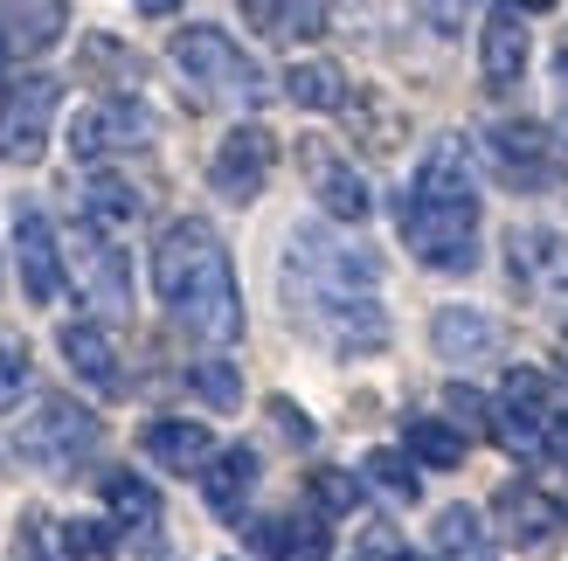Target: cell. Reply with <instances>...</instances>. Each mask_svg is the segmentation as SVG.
<instances>
[{
  "label": "cell",
  "instance_id": "23",
  "mask_svg": "<svg viewBox=\"0 0 568 561\" xmlns=\"http://www.w3.org/2000/svg\"><path fill=\"white\" fill-rule=\"evenodd\" d=\"M499 527H506V534H514V541H548V534H561V527H568V513L555 507V499L548 492H534V486H506L499 492Z\"/></svg>",
  "mask_w": 568,
  "mask_h": 561
},
{
  "label": "cell",
  "instance_id": "5",
  "mask_svg": "<svg viewBox=\"0 0 568 561\" xmlns=\"http://www.w3.org/2000/svg\"><path fill=\"white\" fill-rule=\"evenodd\" d=\"M403 243L430 271H471L478 264V202H423V194H409Z\"/></svg>",
  "mask_w": 568,
  "mask_h": 561
},
{
  "label": "cell",
  "instance_id": "12",
  "mask_svg": "<svg viewBox=\"0 0 568 561\" xmlns=\"http://www.w3.org/2000/svg\"><path fill=\"white\" fill-rule=\"evenodd\" d=\"M14 264H21V292L36 305H55V292H63V243H55L49 215L36 202L14 208Z\"/></svg>",
  "mask_w": 568,
  "mask_h": 561
},
{
  "label": "cell",
  "instance_id": "35",
  "mask_svg": "<svg viewBox=\"0 0 568 561\" xmlns=\"http://www.w3.org/2000/svg\"><path fill=\"white\" fill-rule=\"evenodd\" d=\"M471 8H478V0H416V14L430 21L437 35H458V28L471 21Z\"/></svg>",
  "mask_w": 568,
  "mask_h": 561
},
{
  "label": "cell",
  "instance_id": "39",
  "mask_svg": "<svg viewBox=\"0 0 568 561\" xmlns=\"http://www.w3.org/2000/svg\"><path fill=\"white\" fill-rule=\"evenodd\" d=\"M14 561H49V534H42L36 520H28V534L14 541Z\"/></svg>",
  "mask_w": 568,
  "mask_h": 561
},
{
  "label": "cell",
  "instance_id": "11",
  "mask_svg": "<svg viewBox=\"0 0 568 561\" xmlns=\"http://www.w3.org/2000/svg\"><path fill=\"white\" fill-rule=\"evenodd\" d=\"M271 160H277V139L264 125H236L209 160V187L222 202H257V187L271 181Z\"/></svg>",
  "mask_w": 568,
  "mask_h": 561
},
{
  "label": "cell",
  "instance_id": "10",
  "mask_svg": "<svg viewBox=\"0 0 568 561\" xmlns=\"http://www.w3.org/2000/svg\"><path fill=\"white\" fill-rule=\"evenodd\" d=\"M298 166H305V187L312 202H320L333 222H367V208H375V194H367L361 166L347 153H333L326 139H298Z\"/></svg>",
  "mask_w": 568,
  "mask_h": 561
},
{
  "label": "cell",
  "instance_id": "18",
  "mask_svg": "<svg viewBox=\"0 0 568 561\" xmlns=\"http://www.w3.org/2000/svg\"><path fill=\"white\" fill-rule=\"evenodd\" d=\"M55 347H63V360L98 388V396H119L125 375H119V347H111V333L91 326V319H70L63 333H55Z\"/></svg>",
  "mask_w": 568,
  "mask_h": 561
},
{
  "label": "cell",
  "instance_id": "45",
  "mask_svg": "<svg viewBox=\"0 0 568 561\" xmlns=\"http://www.w3.org/2000/svg\"><path fill=\"white\" fill-rule=\"evenodd\" d=\"M409 561H416V554H409Z\"/></svg>",
  "mask_w": 568,
  "mask_h": 561
},
{
  "label": "cell",
  "instance_id": "2",
  "mask_svg": "<svg viewBox=\"0 0 568 561\" xmlns=\"http://www.w3.org/2000/svg\"><path fill=\"white\" fill-rule=\"evenodd\" d=\"M284 305H292V326L333 354H382L388 347V313L361 285H284Z\"/></svg>",
  "mask_w": 568,
  "mask_h": 561
},
{
  "label": "cell",
  "instance_id": "8",
  "mask_svg": "<svg viewBox=\"0 0 568 561\" xmlns=\"http://www.w3.org/2000/svg\"><path fill=\"white\" fill-rule=\"evenodd\" d=\"M146 139H153V111L139 104V98H98V104L77 111L70 153H77V160H111V153L146 146Z\"/></svg>",
  "mask_w": 568,
  "mask_h": 561
},
{
  "label": "cell",
  "instance_id": "9",
  "mask_svg": "<svg viewBox=\"0 0 568 561\" xmlns=\"http://www.w3.org/2000/svg\"><path fill=\"white\" fill-rule=\"evenodd\" d=\"M70 264H77V292H83L91 313H104V319H125L132 313V271L119 257V243H104L98 222H83V230H77Z\"/></svg>",
  "mask_w": 568,
  "mask_h": 561
},
{
  "label": "cell",
  "instance_id": "41",
  "mask_svg": "<svg viewBox=\"0 0 568 561\" xmlns=\"http://www.w3.org/2000/svg\"><path fill=\"white\" fill-rule=\"evenodd\" d=\"M548 451L568 465V416H555V424H548Z\"/></svg>",
  "mask_w": 568,
  "mask_h": 561
},
{
  "label": "cell",
  "instance_id": "43",
  "mask_svg": "<svg viewBox=\"0 0 568 561\" xmlns=\"http://www.w3.org/2000/svg\"><path fill=\"white\" fill-rule=\"evenodd\" d=\"M555 70H568V35H561V55H555Z\"/></svg>",
  "mask_w": 568,
  "mask_h": 561
},
{
  "label": "cell",
  "instance_id": "14",
  "mask_svg": "<svg viewBox=\"0 0 568 561\" xmlns=\"http://www.w3.org/2000/svg\"><path fill=\"white\" fill-rule=\"evenodd\" d=\"M506 249H514L520 285L548 292V298H568V236H561V230H534V222H514V230H506Z\"/></svg>",
  "mask_w": 568,
  "mask_h": 561
},
{
  "label": "cell",
  "instance_id": "37",
  "mask_svg": "<svg viewBox=\"0 0 568 561\" xmlns=\"http://www.w3.org/2000/svg\"><path fill=\"white\" fill-rule=\"evenodd\" d=\"M271 424H277V437H284V443H312V424H305V409H298V402L271 396Z\"/></svg>",
  "mask_w": 568,
  "mask_h": 561
},
{
  "label": "cell",
  "instance_id": "26",
  "mask_svg": "<svg viewBox=\"0 0 568 561\" xmlns=\"http://www.w3.org/2000/svg\"><path fill=\"white\" fill-rule=\"evenodd\" d=\"M437 554L444 561H493V541H486L478 507H444L437 513Z\"/></svg>",
  "mask_w": 568,
  "mask_h": 561
},
{
  "label": "cell",
  "instance_id": "27",
  "mask_svg": "<svg viewBox=\"0 0 568 561\" xmlns=\"http://www.w3.org/2000/svg\"><path fill=\"white\" fill-rule=\"evenodd\" d=\"M132 215H139L132 181H119V174H91V181H83V222H98V230H125Z\"/></svg>",
  "mask_w": 568,
  "mask_h": 561
},
{
  "label": "cell",
  "instance_id": "1",
  "mask_svg": "<svg viewBox=\"0 0 568 561\" xmlns=\"http://www.w3.org/2000/svg\"><path fill=\"white\" fill-rule=\"evenodd\" d=\"M153 292L174 313L181 333H194L202 347H230L243 340V292L230 271V249L209 222H174L153 243Z\"/></svg>",
  "mask_w": 568,
  "mask_h": 561
},
{
  "label": "cell",
  "instance_id": "29",
  "mask_svg": "<svg viewBox=\"0 0 568 561\" xmlns=\"http://www.w3.org/2000/svg\"><path fill=\"white\" fill-rule=\"evenodd\" d=\"M403 443H409V458H416V465H437V471L465 465V437L450 430V424H437V416H416V424L403 430Z\"/></svg>",
  "mask_w": 568,
  "mask_h": 561
},
{
  "label": "cell",
  "instance_id": "42",
  "mask_svg": "<svg viewBox=\"0 0 568 561\" xmlns=\"http://www.w3.org/2000/svg\"><path fill=\"white\" fill-rule=\"evenodd\" d=\"M132 8H139V14H174L181 0H132Z\"/></svg>",
  "mask_w": 568,
  "mask_h": 561
},
{
  "label": "cell",
  "instance_id": "4",
  "mask_svg": "<svg viewBox=\"0 0 568 561\" xmlns=\"http://www.w3.org/2000/svg\"><path fill=\"white\" fill-rule=\"evenodd\" d=\"M174 70L215 104H257L264 98V70L222 35V28H181L174 35Z\"/></svg>",
  "mask_w": 568,
  "mask_h": 561
},
{
  "label": "cell",
  "instance_id": "6",
  "mask_svg": "<svg viewBox=\"0 0 568 561\" xmlns=\"http://www.w3.org/2000/svg\"><path fill=\"white\" fill-rule=\"evenodd\" d=\"M284 285H382V257L367 243H347L333 230H292L284 243Z\"/></svg>",
  "mask_w": 568,
  "mask_h": 561
},
{
  "label": "cell",
  "instance_id": "44",
  "mask_svg": "<svg viewBox=\"0 0 568 561\" xmlns=\"http://www.w3.org/2000/svg\"><path fill=\"white\" fill-rule=\"evenodd\" d=\"M527 8H555V0H527Z\"/></svg>",
  "mask_w": 568,
  "mask_h": 561
},
{
  "label": "cell",
  "instance_id": "38",
  "mask_svg": "<svg viewBox=\"0 0 568 561\" xmlns=\"http://www.w3.org/2000/svg\"><path fill=\"white\" fill-rule=\"evenodd\" d=\"M243 21L250 28H264V35H277V21H284V0H236Z\"/></svg>",
  "mask_w": 568,
  "mask_h": 561
},
{
  "label": "cell",
  "instance_id": "15",
  "mask_svg": "<svg viewBox=\"0 0 568 561\" xmlns=\"http://www.w3.org/2000/svg\"><path fill=\"white\" fill-rule=\"evenodd\" d=\"M430 347L444 360H458V368H478V360H493L506 347V333H499L493 313H478V305H444L430 319Z\"/></svg>",
  "mask_w": 568,
  "mask_h": 561
},
{
  "label": "cell",
  "instance_id": "25",
  "mask_svg": "<svg viewBox=\"0 0 568 561\" xmlns=\"http://www.w3.org/2000/svg\"><path fill=\"white\" fill-rule=\"evenodd\" d=\"M541 402H548V381H541V375H527V368H514V375H506L499 437L514 443V451H527V443H534V424H541Z\"/></svg>",
  "mask_w": 568,
  "mask_h": 561
},
{
  "label": "cell",
  "instance_id": "34",
  "mask_svg": "<svg viewBox=\"0 0 568 561\" xmlns=\"http://www.w3.org/2000/svg\"><path fill=\"white\" fill-rule=\"evenodd\" d=\"M21 388H28V347L14 340V333H0V409H8Z\"/></svg>",
  "mask_w": 568,
  "mask_h": 561
},
{
  "label": "cell",
  "instance_id": "40",
  "mask_svg": "<svg viewBox=\"0 0 568 561\" xmlns=\"http://www.w3.org/2000/svg\"><path fill=\"white\" fill-rule=\"evenodd\" d=\"M555 125H561V139H568V70H555Z\"/></svg>",
  "mask_w": 568,
  "mask_h": 561
},
{
  "label": "cell",
  "instance_id": "30",
  "mask_svg": "<svg viewBox=\"0 0 568 561\" xmlns=\"http://www.w3.org/2000/svg\"><path fill=\"white\" fill-rule=\"evenodd\" d=\"M367 486L388 507H416V458L409 451H367Z\"/></svg>",
  "mask_w": 568,
  "mask_h": 561
},
{
  "label": "cell",
  "instance_id": "31",
  "mask_svg": "<svg viewBox=\"0 0 568 561\" xmlns=\"http://www.w3.org/2000/svg\"><path fill=\"white\" fill-rule=\"evenodd\" d=\"M312 507H320V513H354L361 507V479H354V471H339V465H320V471H312Z\"/></svg>",
  "mask_w": 568,
  "mask_h": 561
},
{
  "label": "cell",
  "instance_id": "17",
  "mask_svg": "<svg viewBox=\"0 0 568 561\" xmlns=\"http://www.w3.org/2000/svg\"><path fill=\"white\" fill-rule=\"evenodd\" d=\"M70 28V0H0V42L8 55H42L63 42Z\"/></svg>",
  "mask_w": 568,
  "mask_h": 561
},
{
  "label": "cell",
  "instance_id": "20",
  "mask_svg": "<svg viewBox=\"0 0 568 561\" xmlns=\"http://www.w3.org/2000/svg\"><path fill=\"white\" fill-rule=\"evenodd\" d=\"M250 492H257V451H243V443H236V451H215L202 465V499L222 520H243Z\"/></svg>",
  "mask_w": 568,
  "mask_h": 561
},
{
  "label": "cell",
  "instance_id": "33",
  "mask_svg": "<svg viewBox=\"0 0 568 561\" xmlns=\"http://www.w3.org/2000/svg\"><path fill=\"white\" fill-rule=\"evenodd\" d=\"M194 396H202L209 409H236L243 402V381H236L230 360H202V368H194Z\"/></svg>",
  "mask_w": 568,
  "mask_h": 561
},
{
  "label": "cell",
  "instance_id": "13",
  "mask_svg": "<svg viewBox=\"0 0 568 561\" xmlns=\"http://www.w3.org/2000/svg\"><path fill=\"white\" fill-rule=\"evenodd\" d=\"M409 194H423V202H478V153L465 146L458 132L430 139V146H423V160H416Z\"/></svg>",
  "mask_w": 568,
  "mask_h": 561
},
{
  "label": "cell",
  "instance_id": "32",
  "mask_svg": "<svg viewBox=\"0 0 568 561\" xmlns=\"http://www.w3.org/2000/svg\"><path fill=\"white\" fill-rule=\"evenodd\" d=\"M63 561H111V527L104 520H70L63 534H55Z\"/></svg>",
  "mask_w": 568,
  "mask_h": 561
},
{
  "label": "cell",
  "instance_id": "16",
  "mask_svg": "<svg viewBox=\"0 0 568 561\" xmlns=\"http://www.w3.org/2000/svg\"><path fill=\"white\" fill-rule=\"evenodd\" d=\"M478 70H486L493 91H514L527 76V21L520 8H493L486 28H478Z\"/></svg>",
  "mask_w": 568,
  "mask_h": 561
},
{
  "label": "cell",
  "instance_id": "19",
  "mask_svg": "<svg viewBox=\"0 0 568 561\" xmlns=\"http://www.w3.org/2000/svg\"><path fill=\"white\" fill-rule=\"evenodd\" d=\"M493 166L506 174V187H548V181H555L548 139L534 132V125H499V132H493Z\"/></svg>",
  "mask_w": 568,
  "mask_h": 561
},
{
  "label": "cell",
  "instance_id": "21",
  "mask_svg": "<svg viewBox=\"0 0 568 561\" xmlns=\"http://www.w3.org/2000/svg\"><path fill=\"white\" fill-rule=\"evenodd\" d=\"M250 541H257L271 561H326V554H333V534H326L320 513H277V520H264Z\"/></svg>",
  "mask_w": 568,
  "mask_h": 561
},
{
  "label": "cell",
  "instance_id": "7",
  "mask_svg": "<svg viewBox=\"0 0 568 561\" xmlns=\"http://www.w3.org/2000/svg\"><path fill=\"white\" fill-rule=\"evenodd\" d=\"M55 104H63V83H49V76H28L21 91L0 98V160H8V166H36L49 153Z\"/></svg>",
  "mask_w": 568,
  "mask_h": 561
},
{
  "label": "cell",
  "instance_id": "22",
  "mask_svg": "<svg viewBox=\"0 0 568 561\" xmlns=\"http://www.w3.org/2000/svg\"><path fill=\"white\" fill-rule=\"evenodd\" d=\"M146 458L166 465V471H202V465L215 458V437H209V424L160 416V424H146Z\"/></svg>",
  "mask_w": 568,
  "mask_h": 561
},
{
  "label": "cell",
  "instance_id": "3",
  "mask_svg": "<svg viewBox=\"0 0 568 561\" xmlns=\"http://www.w3.org/2000/svg\"><path fill=\"white\" fill-rule=\"evenodd\" d=\"M8 451L21 465L49 471V479H63V471H77L83 458L98 451V416L77 409L70 396H36V409L8 430Z\"/></svg>",
  "mask_w": 568,
  "mask_h": 561
},
{
  "label": "cell",
  "instance_id": "36",
  "mask_svg": "<svg viewBox=\"0 0 568 561\" xmlns=\"http://www.w3.org/2000/svg\"><path fill=\"white\" fill-rule=\"evenodd\" d=\"M320 28H326V8H320V0H284L277 35H320Z\"/></svg>",
  "mask_w": 568,
  "mask_h": 561
},
{
  "label": "cell",
  "instance_id": "28",
  "mask_svg": "<svg viewBox=\"0 0 568 561\" xmlns=\"http://www.w3.org/2000/svg\"><path fill=\"white\" fill-rule=\"evenodd\" d=\"M104 507H111L119 527H153L160 520V492L146 479H132V471H111V479H104Z\"/></svg>",
  "mask_w": 568,
  "mask_h": 561
},
{
  "label": "cell",
  "instance_id": "24",
  "mask_svg": "<svg viewBox=\"0 0 568 561\" xmlns=\"http://www.w3.org/2000/svg\"><path fill=\"white\" fill-rule=\"evenodd\" d=\"M284 98H292L298 111H339V104H347V70L326 63V55L292 63V70H284Z\"/></svg>",
  "mask_w": 568,
  "mask_h": 561
}]
</instances>
